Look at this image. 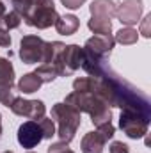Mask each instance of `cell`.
<instances>
[{
	"instance_id": "obj_1",
	"label": "cell",
	"mask_w": 151,
	"mask_h": 153,
	"mask_svg": "<svg viewBox=\"0 0 151 153\" xmlns=\"http://www.w3.org/2000/svg\"><path fill=\"white\" fill-rule=\"evenodd\" d=\"M11 4L13 11H16L29 27L44 30L55 25L59 18L53 0H11Z\"/></svg>"
},
{
	"instance_id": "obj_2",
	"label": "cell",
	"mask_w": 151,
	"mask_h": 153,
	"mask_svg": "<svg viewBox=\"0 0 151 153\" xmlns=\"http://www.w3.org/2000/svg\"><path fill=\"white\" fill-rule=\"evenodd\" d=\"M52 119L57 123V134L62 143H71L76 135V130L82 125V114L68 103H55L52 107Z\"/></svg>"
},
{
	"instance_id": "obj_3",
	"label": "cell",
	"mask_w": 151,
	"mask_h": 153,
	"mask_svg": "<svg viewBox=\"0 0 151 153\" xmlns=\"http://www.w3.org/2000/svg\"><path fill=\"white\" fill-rule=\"evenodd\" d=\"M151 121V114H144L141 111L123 109L119 116V128L130 139H141L148 134V126Z\"/></svg>"
},
{
	"instance_id": "obj_4",
	"label": "cell",
	"mask_w": 151,
	"mask_h": 153,
	"mask_svg": "<svg viewBox=\"0 0 151 153\" xmlns=\"http://www.w3.org/2000/svg\"><path fill=\"white\" fill-rule=\"evenodd\" d=\"M44 43L43 39L36 34H27L20 41V59L23 64H41L43 55H44Z\"/></svg>"
},
{
	"instance_id": "obj_5",
	"label": "cell",
	"mask_w": 151,
	"mask_h": 153,
	"mask_svg": "<svg viewBox=\"0 0 151 153\" xmlns=\"http://www.w3.org/2000/svg\"><path fill=\"white\" fill-rule=\"evenodd\" d=\"M9 109L13 111V114L32 119V121H39L46 114V107L41 100H27L23 96H16Z\"/></svg>"
},
{
	"instance_id": "obj_6",
	"label": "cell",
	"mask_w": 151,
	"mask_h": 153,
	"mask_svg": "<svg viewBox=\"0 0 151 153\" xmlns=\"http://www.w3.org/2000/svg\"><path fill=\"white\" fill-rule=\"evenodd\" d=\"M144 13V5H142V0H123L119 5H117V11H115V16L117 20L126 25V27H133L141 22V16Z\"/></svg>"
},
{
	"instance_id": "obj_7",
	"label": "cell",
	"mask_w": 151,
	"mask_h": 153,
	"mask_svg": "<svg viewBox=\"0 0 151 153\" xmlns=\"http://www.w3.org/2000/svg\"><path fill=\"white\" fill-rule=\"evenodd\" d=\"M16 137H18V143H20L21 148L32 150V148L39 146V143L43 141V130H41L38 121L29 119V121H25V123L20 125Z\"/></svg>"
},
{
	"instance_id": "obj_8",
	"label": "cell",
	"mask_w": 151,
	"mask_h": 153,
	"mask_svg": "<svg viewBox=\"0 0 151 153\" xmlns=\"http://www.w3.org/2000/svg\"><path fill=\"white\" fill-rule=\"evenodd\" d=\"M114 45H115V39L112 34L109 36H93L85 41V45L82 46L84 50H87L89 53L100 57V59H107L112 52Z\"/></svg>"
},
{
	"instance_id": "obj_9",
	"label": "cell",
	"mask_w": 151,
	"mask_h": 153,
	"mask_svg": "<svg viewBox=\"0 0 151 153\" xmlns=\"http://www.w3.org/2000/svg\"><path fill=\"white\" fill-rule=\"evenodd\" d=\"M105 139L100 135V132H87L84 137H82V143H80V148L82 153H101L105 148Z\"/></svg>"
},
{
	"instance_id": "obj_10",
	"label": "cell",
	"mask_w": 151,
	"mask_h": 153,
	"mask_svg": "<svg viewBox=\"0 0 151 153\" xmlns=\"http://www.w3.org/2000/svg\"><path fill=\"white\" fill-rule=\"evenodd\" d=\"M91 16H98V18H114L115 11H117V4L114 0H93L89 5Z\"/></svg>"
},
{
	"instance_id": "obj_11",
	"label": "cell",
	"mask_w": 151,
	"mask_h": 153,
	"mask_svg": "<svg viewBox=\"0 0 151 153\" xmlns=\"http://www.w3.org/2000/svg\"><path fill=\"white\" fill-rule=\"evenodd\" d=\"M53 27H55V30L61 36H73L78 30V27H80V20L76 18L75 14H64V16L57 18Z\"/></svg>"
},
{
	"instance_id": "obj_12",
	"label": "cell",
	"mask_w": 151,
	"mask_h": 153,
	"mask_svg": "<svg viewBox=\"0 0 151 153\" xmlns=\"http://www.w3.org/2000/svg\"><path fill=\"white\" fill-rule=\"evenodd\" d=\"M41 85H43V82H41V78H39L34 71H32V73H25V75L18 80V91L23 93V94L38 93Z\"/></svg>"
},
{
	"instance_id": "obj_13",
	"label": "cell",
	"mask_w": 151,
	"mask_h": 153,
	"mask_svg": "<svg viewBox=\"0 0 151 153\" xmlns=\"http://www.w3.org/2000/svg\"><path fill=\"white\" fill-rule=\"evenodd\" d=\"M87 27L94 36H109V34H112V22L109 18L91 16V20L87 22Z\"/></svg>"
},
{
	"instance_id": "obj_14",
	"label": "cell",
	"mask_w": 151,
	"mask_h": 153,
	"mask_svg": "<svg viewBox=\"0 0 151 153\" xmlns=\"http://www.w3.org/2000/svg\"><path fill=\"white\" fill-rule=\"evenodd\" d=\"M14 66L9 59L0 57V87L14 85Z\"/></svg>"
},
{
	"instance_id": "obj_15",
	"label": "cell",
	"mask_w": 151,
	"mask_h": 153,
	"mask_svg": "<svg viewBox=\"0 0 151 153\" xmlns=\"http://www.w3.org/2000/svg\"><path fill=\"white\" fill-rule=\"evenodd\" d=\"M114 39H115V43L124 45V46H128V45H135L137 39H139V32H137L133 27H123L121 30L115 32Z\"/></svg>"
},
{
	"instance_id": "obj_16",
	"label": "cell",
	"mask_w": 151,
	"mask_h": 153,
	"mask_svg": "<svg viewBox=\"0 0 151 153\" xmlns=\"http://www.w3.org/2000/svg\"><path fill=\"white\" fill-rule=\"evenodd\" d=\"M34 73L41 78V82H43V84H50V82H53V80L59 76V75H57V70H55L52 64H39Z\"/></svg>"
},
{
	"instance_id": "obj_17",
	"label": "cell",
	"mask_w": 151,
	"mask_h": 153,
	"mask_svg": "<svg viewBox=\"0 0 151 153\" xmlns=\"http://www.w3.org/2000/svg\"><path fill=\"white\" fill-rule=\"evenodd\" d=\"M5 13H7L5 4L0 0V46H2V48H9V46H11V41H13L9 30H7L5 25H4V16H5Z\"/></svg>"
},
{
	"instance_id": "obj_18",
	"label": "cell",
	"mask_w": 151,
	"mask_h": 153,
	"mask_svg": "<svg viewBox=\"0 0 151 153\" xmlns=\"http://www.w3.org/2000/svg\"><path fill=\"white\" fill-rule=\"evenodd\" d=\"M38 123H39V126H41V130H43V139H52L57 134L55 121L52 117H41Z\"/></svg>"
},
{
	"instance_id": "obj_19",
	"label": "cell",
	"mask_w": 151,
	"mask_h": 153,
	"mask_svg": "<svg viewBox=\"0 0 151 153\" xmlns=\"http://www.w3.org/2000/svg\"><path fill=\"white\" fill-rule=\"evenodd\" d=\"M4 25H5L7 30L18 29V27L21 25V16H20L16 11H9V13H5V16H4Z\"/></svg>"
},
{
	"instance_id": "obj_20",
	"label": "cell",
	"mask_w": 151,
	"mask_h": 153,
	"mask_svg": "<svg viewBox=\"0 0 151 153\" xmlns=\"http://www.w3.org/2000/svg\"><path fill=\"white\" fill-rule=\"evenodd\" d=\"M16 98V91H14V85L11 87H0V103L5 105L7 109L11 107V103L14 102Z\"/></svg>"
},
{
	"instance_id": "obj_21",
	"label": "cell",
	"mask_w": 151,
	"mask_h": 153,
	"mask_svg": "<svg viewBox=\"0 0 151 153\" xmlns=\"http://www.w3.org/2000/svg\"><path fill=\"white\" fill-rule=\"evenodd\" d=\"M46 153H75V152H73V150H70L68 143L59 141V143H52V144L48 146V152H46Z\"/></svg>"
},
{
	"instance_id": "obj_22",
	"label": "cell",
	"mask_w": 151,
	"mask_h": 153,
	"mask_svg": "<svg viewBox=\"0 0 151 153\" xmlns=\"http://www.w3.org/2000/svg\"><path fill=\"white\" fill-rule=\"evenodd\" d=\"M98 132H100V135L105 139V141H109V139H112L114 134H115V126H114L112 123H107V125H101V126H98L96 128Z\"/></svg>"
},
{
	"instance_id": "obj_23",
	"label": "cell",
	"mask_w": 151,
	"mask_h": 153,
	"mask_svg": "<svg viewBox=\"0 0 151 153\" xmlns=\"http://www.w3.org/2000/svg\"><path fill=\"white\" fill-rule=\"evenodd\" d=\"M150 22H151V14H146V16H144V20H141V22H139V23H141V32H139V34H142L144 38H151Z\"/></svg>"
},
{
	"instance_id": "obj_24",
	"label": "cell",
	"mask_w": 151,
	"mask_h": 153,
	"mask_svg": "<svg viewBox=\"0 0 151 153\" xmlns=\"http://www.w3.org/2000/svg\"><path fill=\"white\" fill-rule=\"evenodd\" d=\"M110 153H130V148L123 141H114L110 144Z\"/></svg>"
},
{
	"instance_id": "obj_25",
	"label": "cell",
	"mask_w": 151,
	"mask_h": 153,
	"mask_svg": "<svg viewBox=\"0 0 151 153\" xmlns=\"http://www.w3.org/2000/svg\"><path fill=\"white\" fill-rule=\"evenodd\" d=\"M62 2V5L66 7V9H71V11H75V9H80L87 0H61Z\"/></svg>"
},
{
	"instance_id": "obj_26",
	"label": "cell",
	"mask_w": 151,
	"mask_h": 153,
	"mask_svg": "<svg viewBox=\"0 0 151 153\" xmlns=\"http://www.w3.org/2000/svg\"><path fill=\"white\" fill-rule=\"evenodd\" d=\"M0 137H2V114H0Z\"/></svg>"
},
{
	"instance_id": "obj_27",
	"label": "cell",
	"mask_w": 151,
	"mask_h": 153,
	"mask_svg": "<svg viewBox=\"0 0 151 153\" xmlns=\"http://www.w3.org/2000/svg\"><path fill=\"white\" fill-rule=\"evenodd\" d=\"M25 153H36V152H32V150H29V152H25Z\"/></svg>"
},
{
	"instance_id": "obj_28",
	"label": "cell",
	"mask_w": 151,
	"mask_h": 153,
	"mask_svg": "<svg viewBox=\"0 0 151 153\" xmlns=\"http://www.w3.org/2000/svg\"><path fill=\"white\" fill-rule=\"evenodd\" d=\"M2 153H13V152H2Z\"/></svg>"
}]
</instances>
